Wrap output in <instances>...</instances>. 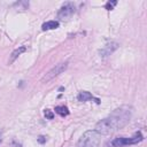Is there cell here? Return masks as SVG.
<instances>
[{
  "label": "cell",
  "mask_w": 147,
  "mask_h": 147,
  "mask_svg": "<svg viewBox=\"0 0 147 147\" xmlns=\"http://www.w3.org/2000/svg\"><path fill=\"white\" fill-rule=\"evenodd\" d=\"M77 99H78V101H80V102H86V101H88V100H94L98 105L100 103V100L98 99V98H94L90 92H87V91H82V92H79L78 93V95H77Z\"/></svg>",
  "instance_id": "7"
},
{
  "label": "cell",
  "mask_w": 147,
  "mask_h": 147,
  "mask_svg": "<svg viewBox=\"0 0 147 147\" xmlns=\"http://www.w3.org/2000/svg\"><path fill=\"white\" fill-rule=\"evenodd\" d=\"M144 140V136L141 132H136L132 137L126 138V137H117L113 139L111 141H108L105 147H124V146H130V145H136L140 141Z\"/></svg>",
  "instance_id": "2"
},
{
  "label": "cell",
  "mask_w": 147,
  "mask_h": 147,
  "mask_svg": "<svg viewBox=\"0 0 147 147\" xmlns=\"http://www.w3.org/2000/svg\"><path fill=\"white\" fill-rule=\"evenodd\" d=\"M1 136H2V132H0V142H1Z\"/></svg>",
  "instance_id": "14"
},
{
  "label": "cell",
  "mask_w": 147,
  "mask_h": 147,
  "mask_svg": "<svg viewBox=\"0 0 147 147\" xmlns=\"http://www.w3.org/2000/svg\"><path fill=\"white\" fill-rule=\"evenodd\" d=\"M132 108L130 106H122L116 108L108 117L102 118L95 124V130L100 136L110 134L124 127L131 119Z\"/></svg>",
  "instance_id": "1"
},
{
  "label": "cell",
  "mask_w": 147,
  "mask_h": 147,
  "mask_svg": "<svg viewBox=\"0 0 147 147\" xmlns=\"http://www.w3.org/2000/svg\"><path fill=\"white\" fill-rule=\"evenodd\" d=\"M46 141V138L45 137H42V136H40L39 138H38V142H40V144H44Z\"/></svg>",
  "instance_id": "13"
},
{
  "label": "cell",
  "mask_w": 147,
  "mask_h": 147,
  "mask_svg": "<svg viewBox=\"0 0 147 147\" xmlns=\"http://www.w3.org/2000/svg\"><path fill=\"white\" fill-rule=\"evenodd\" d=\"M76 11V7L72 2H65L57 13V18L60 20H69Z\"/></svg>",
  "instance_id": "5"
},
{
  "label": "cell",
  "mask_w": 147,
  "mask_h": 147,
  "mask_svg": "<svg viewBox=\"0 0 147 147\" xmlns=\"http://www.w3.org/2000/svg\"><path fill=\"white\" fill-rule=\"evenodd\" d=\"M100 144V134L94 130H88L79 138L76 147H98Z\"/></svg>",
  "instance_id": "3"
},
{
  "label": "cell",
  "mask_w": 147,
  "mask_h": 147,
  "mask_svg": "<svg viewBox=\"0 0 147 147\" xmlns=\"http://www.w3.org/2000/svg\"><path fill=\"white\" fill-rule=\"evenodd\" d=\"M67 68H68V62H61V63L56 64L53 69H51V70L42 77L41 83H47V82H49V80L53 79L54 77H56V76H59L60 74H62L63 71H65Z\"/></svg>",
  "instance_id": "4"
},
{
  "label": "cell",
  "mask_w": 147,
  "mask_h": 147,
  "mask_svg": "<svg viewBox=\"0 0 147 147\" xmlns=\"http://www.w3.org/2000/svg\"><path fill=\"white\" fill-rule=\"evenodd\" d=\"M116 3H117V1H108L105 7H106L107 10H111L114 8V6H116Z\"/></svg>",
  "instance_id": "11"
},
{
  "label": "cell",
  "mask_w": 147,
  "mask_h": 147,
  "mask_svg": "<svg viewBox=\"0 0 147 147\" xmlns=\"http://www.w3.org/2000/svg\"><path fill=\"white\" fill-rule=\"evenodd\" d=\"M60 25V23L57 21H47L45 22L42 25H41V29L44 31H47V30H54V29H57Z\"/></svg>",
  "instance_id": "8"
},
{
  "label": "cell",
  "mask_w": 147,
  "mask_h": 147,
  "mask_svg": "<svg viewBox=\"0 0 147 147\" xmlns=\"http://www.w3.org/2000/svg\"><path fill=\"white\" fill-rule=\"evenodd\" d=\"M55 113L59 114L60 116L64 117V116H68L69 115V109L65 106H56L55 107Z\"/></svg>",
  "instance_id": "10"
},
{
  "label": "cell",
  "mask_w": 147,
  "mask_h": 147,
  "mask_svg": "<svg viewBox=\"0 0 147 147\" xmlns=\"http://www.w3.org/2000/svg\"><path fill=\"white\" fill-rule=\"evenodd\" d=\"M44 114H45V117H46L47 119H53V118H54V114H53L49 109H45Z\"/></svg>",
  "instance_id": "12"
},
{
  "label": "cell",
  "mask_w": 147,
  "mask_h": 147,
  "mask_svg": "<svg viewBox=\"0 0 147 147\" xmlns=\"http://www.w3.org/2000/svg\"><path fill=\"white\" fill-rule=\"evenodd\" d=\"M118 48V44L117 42H115V41H110V42H107L103 47H102V49H100V55L101 56H108V55H110L114 51H116Z\"/></svg>",
  "instance_id": "6"
},
{
  "label": "cell",
  "mask_w": 147,
  "mask_h": 147,
  "mask_svg": "<svg viewBox=\"0 0 147 147\" xmlns=\"http://www.w3.org/2000/svg\"><path fill=\"white\" fill-rule=\"evenodd\" d=\"M26 51V48H25V46H20L18 48H16L13 53H11V55H10V59H9V63H13L22 53H24Z\"/></svg>",
  "instance_id": "9"
}]
</instances>
